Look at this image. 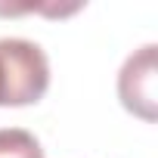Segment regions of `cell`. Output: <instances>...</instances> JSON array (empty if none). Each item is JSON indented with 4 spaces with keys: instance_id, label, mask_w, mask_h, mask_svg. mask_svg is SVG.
I'll return each instance as SVG.
<instances>
[{
    "instance_id": "obj_1",
    "label": "cell",
    "mask_w": 158,
    "mask_h": 158,
    "mask_svg": "<svg viewBox=\"0 0 158 158\" xmlns=\"http://www.w3.org/2000/svg\"><path fill=\"white\" fill-rule=\"evenodd\" d=\"M50 90V59L40 44L0 37V109L34 106Z\"/></svg>"
},
{
    "instance_id": "obj_2",
    "label": "cell",
    "mask_w": 158,
    "mask_h": 158,
    "mask_svg": "<svg viewBox=\"0 0 158 158\" xmlns=\"http://www.w3.org/2000/svg\"><path fill=\"white\" fill-rule=\"evenodd\" d=\"M155 44L139 47L136 53L127 56V62L118 71V99L121 106L143 118V121H155Z\"/></svg>"
},
{
    "instance_id": "obj_3",
    "label": "cell",
    "mask_w": 158,
    "mask_h": 158,
    "mask_svg": "<svg viewBox=\"0 0 158 158\" xmlns=\"http://www.w3.org/2000/svg\"><path fill=\"white\" fill-rule=\"evenodd\" d=\"M0 158H44V146L22 127H0Z\"/></svg>"
}]
</instances>
